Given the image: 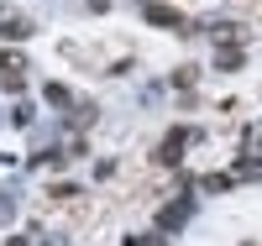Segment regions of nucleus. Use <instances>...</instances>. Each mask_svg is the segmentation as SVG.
<instances>
[{
    "label": "nucleus",
    "mask_w": 262,
    "mask_h": 246,
    "mask_svg": "<svg viewBox=\"0 0 262 246\" xmlns=\"http://www.w3.org/2000/svg\"><path fill=\"white\" fill-rule=\"evenodd\" d=\"M189 137H194L189 126H173L168 137H163V147H158V168H179V158H184V147H189Z\"/></svg>",
    "instance_id": "nucleus-1"
},
{
    "label": "nucleus",
    "mask_w": 262,
    "mask_h": 246,
    "mask_svg": "<svg viewBox=\"0 0 262 246\" xmlns=\"http://www.w3.org/2000/svg\"><path fill=\"white\" fill-rule=\"evenodd\" d=\"M21 84H27V58L0 48V89H21Z\"/></svg>",
    "instance_id": "nucleus-2"
},
{
    "label": "nucleus",
    "mask_w": 262,
    "mask_h": 246,
    "mask_svg": "<svg viewBox=\"0 0 262 246\" xmlns=\"http://www.w3.org/2000/svg\"><path fill=\"white\" fill-rule=\"evenodd\" d=\"M147 21H158V27H184L189 32V21L173 11V6H163V0H147Z\"/></svg>",
    "instance_id": "nucleus-3"
},
{
    "label": "nucleus",
    "mask_w": 262,
    "mask_h": 246,
    "mask_svg": "<svg viewBox=\"0 0 262 246\" xmlns=\"http://www.w3.org/2000/svg\"><path fill=\"white\" fill-rule=\"evenodd\" d=\"M184 220H189V194H184V199H173V205L158 215V226H163V231H179Z\"/></svg>",
    "instance_id": "nucleus-4"
},
{
    "label": "nucleus",
    "mask_w": 262,
    "mask_h": 246,
    "mask_svg": "<svg viewBox=\"0 0 262 246\" xmlns=\"http://www.w3.org/2000/svg\"><path fill=\"white\" fill-rule=\"evenodd\" d=\"M215 69H242V48H236V42H221V53H215Z\"/></svg>",
    "instance_id": "nucleus-5"
},
{
    "label": "nucleus",
    "mask_w": 262,
    "mask_h": 246,
    "mask_svg": "<svg viewBox=\"0 0 262 246\" xmlns=\"http://www.w3.org/2000/svg\"><path fill=\"white\" fill-rule=\"evenodd\" d=\"M32 32V21H21V16H6L0 21V37H27Z\"/></svg>",
    "instance_id": "nucleus-6"
},
{
    "label": "nucleus",
    "mask_w": 262,
    "mask_h": 246,
    "mask_svg": "<svg viewBox=\"0 0 262 246\" xmlns=\"http://www.w3.org/2000/svg\"><path fill=\"white\" fill-rule=\"evenodd\" d=\"M205 189H210V194H221V189H231V173H210V178H205Z\"/></svg>",
    "instance_id": "nucleus-7"
},
{
    "label": "nucleus",
    "mask_w": 262,
    "mask_h": 246,
    "mask_svg": "<svg viewBox=\"0 0 262 246\" xmlns=\"http://www.w3.org/2000/svg\"><path fill=\"white\" fill-rule=\"evenodd\" d=\"M247 246H257V241H247Z\"/></svg>",
    "instance_id": "nucleus-8"
}]
</instances>
